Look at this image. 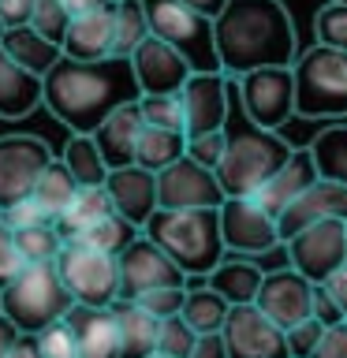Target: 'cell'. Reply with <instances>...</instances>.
I'll list each match as a JSON object with an SVG mask.
<instances>
[{
    "instance_id": "obj_1",
    "label": "cell",
    "mask_w": 347,
    "mask_h": 358,
    "mask_svg": "<svg viewBox=\"0 0 347 358\" xmlns=\"http://www.w3.org/2000/svg\"><path fill=\"white\" fill-rule=\"evenodd\" d=\"M139 78H134L131 56H105V60H71L45 75L41 105L75 134H94L112 112L127 101H139Z\"/></svg>"
},
{
    "instance_id": "obj_2",
    "label": "cell",
    "mask_w": 347,
    "mask_h": 358,
    "mask_svg": "<svg viewBox=\"0 0 347 358\" xmlns=\"http://www.w3.org/2000/svg\"><path fill=\"white\" fill-rule=\"evenodd\" d=\"M213 30H217L220 71L228 78H239L257 67L295 64L299 56L295 22L284 0H228Z\"/></svg>"
},
{
    "instance_id": "obj_3",
    "label": "cell",
    "mask_w": 347,
    "mask_h": 358,
    "mask_svg": "<svg viewBox=\"0 0 347 358\" xmlns=\"http://www.w3.org/2000/svg\"><path fill=\"white\" fill-rule=\"evenodd\" d=\"M142 231L157 246H164L190 280L209 276L228 254L220 231V209H157Z\"/></svg>"
},
{
    "instance_id": "obj_4",
    "label": "cell",
    "mask_w": 347,
    "mask_h": 358,
    "mask_svg": "<svg viewBox=\"0 0 347 358\" xmlns=\"http://www.w3.org/2000/svg\"><path fill=\"white\" fill-rule=\"evenodd\" d=\"M291 153H295V145L288 138H280L276 131H265V127L246 120V127L228 134V150H224V161L217 164V179H220L224 194L228 198H254L265 187V179Z\"/></svg>"
},
{
    "instance_id": "obj_5",
    "label": "cell",
    "mask_w": 347,
    "mask_h": 358,
    "mask_svg": "<svg viewBox=\"0 0 347 358\" xmlns=\"http://www.w3.org/2000/svg\"><path fill=\"white\" fill-rule=\"evenodd\" d=\"M295 112L302 120H347V52L310 45L295 56Z\"/></svg>"
},
{
    "instance_id": "obj_6",
    "label": "cell",
    "mask_w": 347,
    "mask_h": 358,
    "mask_svg": "<svg viewBox=\"0 0 347 358\" xmlns=\"http://www.w3.org/2000/svg\"><path fill=\"white\" fill-rule=\"evenodd\" d=\"M75 306V295L67 291L56 262L49 265H27L11 284L0 291V310L19 324V332L38 336L49 329L52 321L67 317V310Z\"/></svg>"
},
{
    "instance_id": "obj_7",
    "label": "cell",
    "mask_w": 347,
    "mask_h": 358,
    "mask_svg": "<svg viewBox=\"0 0 347 358\" xmlns=\"http://www.w3.org/2000/svg\"><path fill=\"white\" fill-rule=\"evenodd\" d=\"M146 11H150V30L176 52H183L194 71H220L213 19L198 15L183 0H146Z\"/></svg>"
},
{
    "instance_id": "obj_8",
    "label": "cell",
    "mask_w": 347,
    "mask_h": 358,
    "mask_svg": "<svg viewBox=\"0 0 347 358\" xmlns=\"http://www.w3.org/2000/svg\"><path fill=\"white\" fill-rule=\"evenodd\" d=\"M56 268H60L75 302L112 306L120 299V257L116 254H105L83 239H67L60 257H56Z\"/></svg>"
},
{
    "instance_id": "obj_9",
    "label": "cell",
    "mask_w": 347,
    "mask_h": 358,
    "mask_svg": "<svg viewBox=\"0 0 347 358\" xmlns=\"http://www.w3.org/2000/svg\"><path fill=\"white\" fill-rule=\"evenodd\" d=\"M235 90H239L243 116L265 131H280L288 120L299 116L295 112V71H291V64L246 71L235 78Z\"/></svg>"
},
{
    "instance_id": "obj_10",
    "label": "cell",
    "mask_w": 347,
    "mask_h": 358,
    "mask_svg": "<svg viewBox=\"0 0 347 358\" xmlns=\"http://www.w3.org/2000/svg\"><path fill=\"white\" fill-rule=\"evenodd\" d=\"M288 265L313 284H325L336 268L347 265V220H318L284 239Z\"/></svg>"
},
{
    "instance_id": "obj_11",
    "label": "cell",
    "mask_w": 347,
    "mask_h": 358,
    "mask_svg": "<svg viewBox=\"0 0 347 358\" xmlns=\"http://www.w3.org/2000/svg\"><path fill=\"white\" fill-rule=\"evenodd\" d=\"M190 276L164 246H157L150 235H139L127 250L120 254V299H139L157 287H187Z\"/></svg>"
},
{
    "instance_id": "obj_12",
    "label": "cell",
    "mask_w": 347,
    "mask_h": 358,
    "mask_svg": "<svg viewBox=\"0 0 347 358\" xmlns=\"http://www.w3.org/2000/svg\"><path fill=\"white\" fill-rule=\"evenodd\" d=\"M49 164L52 150L38 134H0V209L30 198Z\"/></svg>"
},
{
    "instance_id": "obj_13",
    "label": "cell",
    "mask_w": 347,
    "mask_h": 358,
    "mask_svg": "<svg viewBox=\"0 0 347 358\" xmlns=\"http://www.w3.org/2000/svg\"><path fill=\"white\" fill-rule=\"evenodd\" d=\"M220 231L228 254H269L280 243V224L257 198H224L220 206Z\"/></svg>"
},
{
    "instance_id": "obj_14",
    "label": "cell",
    "mask_w": 347,
    "mask_h": 358,
    "mask_svg": "<svg viewBox=\"0 0 347 358\" xmlns=\"http://www.w3.org/2000/svg\"><path fill=\"white\" fill-rule=\"evenodd\" d=\"M224 187L213 168L190 161L183 153L176 164L157 172V201L161 209H220L224 206Z\"/></svg>"
},
{
    "instance_id": "obj_15",
    "label": "cell",
    "mask_w": 347,
    "mask_h": 358,
    "mask_svg": "<svg viewBox=\"0 0 347 358\" xmlns=\"http://www.w3.org/2000/svg\"><path fill=\"white\" fill-rule=\"evenodd\" d=\"M220 332H224V343H228L232 358H291L288 355V332L257 302L232 306Z\"/></svg>"
},
{
    "instance_id": "obj_16",
    "label": "cell",
    "mask_w": 347,
    "mask_h": 358,
    "mask_svg": "<svg viewBox=\"0 0 347 358\" xmlns=\"http://www.w3.org/2000/svg\"><path fill=\"white\" fill-rule=\"evenodd\" d=\"M228 75L224 71H190V78L179 90L187 120V138L228 127Z\"/></svg>"
},
{
    "instance_id": "obj_17",
    "label": "cell",
    "mask_w": 347,
    "mask_h": 358,
    "mask_svg": "<svg viewBox=\"0 0 347 358\" xmlns=\"http://www.w3.org/2000/svg\"><path fill=\"white\" fill-rule=\"evenodd\" d=\"M313 280H306L299 268H276V273H265L262 291H257V306H262L269 317H273L280 329H291V324L313 317Z\"/></svg>"
},
{
    "instance_id": "obj_18",
    "label": "cell",
    "mask_w": 347,
    "mask_h": 358,
    "mask_svg": "<svg viewBox=\"0 0 347 358\" xmlns=\"http://www.w3.org/2000/svg\"><path fill=\"white\" fill-rule=\"evenodd\" d=\"M134 64V78H139L142 94H179L183 83L190 78L194 67L187 64L183 52H176L168 41H161L157 34H150L139 49L131 52Z\"/></svg>"
},
{
    "instance_id": "obj_19",
    "label": "cell",
    "mask_w": 347,
    "mask_h": 358,
    "mask_svg": "<svg viewBox=\"0 0 347 358\" xmlns=\"http://www.w3.org/2000/svg\"><path fill=\"white\" fill-rule=\"evenodd\" d=\"M318 220H347V183L336 179H313L291 206L280 213V239H291L295 231H302L306 224Z\"/></svg>"
},
{
    "instance_id": "obj_20",
    "label": "cell",
    "mask_w": 347,
    "mask_h": 358,
    "mask_svg": "<svg viewBox=\"0 0 347 358\" xmlns=\"http://www.w3.org/2000/svg\"><path fill=\"white\" fill-rule=\"evenodd\" d=\"M105 187L112 194L116 213H123V217L131 224H139V228H146V220L161 209V201H157V172H150V168H142V164L112 168Z\"/></svg>"
},
{
    "instance_id": "obj_21",
    "label": "cell",
    "mask_w": 347,
    "mask_h": 358,
    "mask_svg": "<svg viewBox=\"0 0 347 358\" xmlns=\"http://www.w3.org/2000/svg\"><path fill=\"white\" fill-rule=\"evenodd\" d=\"M64 56H71V60L116 56V11H112V4L71 15V27L64 34Z\"/></svg>"
},
{
    "instance_id": "obj_22",
    "label": "cell",
    "mask_w": 347,
    "mask_h": 358,
    "mask_svg": "<svg viewBox=\"0 0 347 358\" xmlns=\"http://www.w3.org/2000/svg\"><path fill=\"white\" fill-rule=\"evenodd\" d=\"M67 324L75 329L78 358H120V321L112 306L75 302L67 310Z\"/></svg>"
},
{
    "instance_id": "obj_23",
    "label": "cell",
    "mask_w": 347,
    "mask_h": 358,
    "mask_svg": "<svg viewBox=\"0 0 347 358\" xmlns=\"http://www.w3.org/2000/svg\"><path fill=\"white\" fill-rule=\"evenodd\" d=\"M313 179H321V172H318V161H313V153H310V145H306V150H295V153H291L288 161L265 179V187L257 190L254 198L280 220V213H284L291 201H295L302 190L313 183Z\"/></svg>"
},
{
    "instance_id": "obj_24",
    "label": "cell",
    "mask_w": 347,
    "mask_h": 358,
    "mask_svg": "<svg viewBox=\"0 0 347 358\" xmlns=\"http://www.w3.org/2000/svg\"><path fill=\"white\" fill-rule=\"evenodd\" d=\"M45 101V78L11 60L0 45V120H22Z\"/></svg>"
},
{
    "instance_id": "obj_25",
    "label": "cell",
    "mask_w": 347,
    "mask_h": 358,
    "mask_svg": "<svg viewBox=\"0 0 347 358\" xmlns=\"http://www.w3.org/2000/svg\"><path fill=\"white\" fill-rule=\"evenodd\" d=\"M142 127H146V120H142L139 101H127V105H120V108L94 131V138H97V145H101V153H105L108 168L134 164V150H139Z\"/></svg>"
},
{
    "instance_id": "obj_26",
    "label": "cell",
    "mask_w": 347,
    "mask_h": 358,
    "mask_svg": "<svg viewBox=\"0 0 347 358\" xmlns=\"http://www.w3.org/2000/svg\"><path fill=\"white\" fill-rule=\"evenodd\" d=\"M120 321V358H150L157 351V336H161V317H153L150 310H142L131 299L112 302Z\"/></svg>"
},
{
    "instance_id": "obj_27",
    "label": "cell",
    "mask_w": 347,
    "mask_h": 358,
    "mask_svg": "<svg viewBox=\"0 0 347 358\" xmlns=\"http://www.w3.org/2000/svg\"><path fill=\"white\" fill-rule=\"evenodd\" d=\"M262 280H265V268L254 265L246 254H232V257L224 254V262L206 276V284L217 291V295L228 299L232 306H243V302H254L257 299Z\"/></svg>"
},
{
    "instance_id": "obj_28",
    "label": "cell",
    "mask_w": 347,
    "mask_h": 358,
    "mask_svg": "<svg viewBox=\"0 0 347 358\" xmlns=\"http://www.w3.org/2000/svg\"><path fill=\"white\" fill-rule=\"evenodd\" d=\"M0 45L8 49L11 60H19L27 71L34 75H49L56 64L64 60V45H56L52 38H45V34H38L27 22V27H8L4 34H0Z\"/></svg>"
},
{
    "instance_id": "obj_29",
    "label": "cell",
    "mask_w": 347,
    "mask_h": 358,
    "mask_svg": "<svg viewBox=\"0 0 347 358\" xmlns=\"http://www.w3.org/2000/svg\"><path fill=\"white\" fill-rule=\"evenodd\" d=\"M108 213H116L108 187H105V183H101V187H83V190L75 194V201H71V206H67L52 224L60 228L64 239H78L86 228H94L101 217H108Z\"/></svg>"
},
{
    "instance_id": "obj_30",
    "label": "cell",
    "mask_w": 347,
    "mask_h": 358,
    "mask_svg": "<svg viewBox=\"0 0 347 358\" xmlns=\"http://www.w3.org/2000/svg\"><path fill=\"white\" fill-rule=\"evenodd\" d=\"M187 153V131H172V127H153L146 123L139 134V150H134V164L161 172V168L176 164Z\"/></svg>"
},
{
    "instance_id": "obj_31",
    "label": "cell",
    "mask_w": 347,
    "mask_h": 358,
    "mask_svg": "<svg viewBox=\"0 0 347 358\" xmlns=\"http://www.w3.org/2000/svg\"><path fill=\"white\" fill-rule=\"evenodd\" d=\"M78 190H83V183H78V179L71 176V168L64 164V157H52V164L45 168L41 179L34 183V194H30V198L38 201V206L56 220V217H60V213L75 201Z\"/></svg>"
},
{
    "instance_id": "obj_32",
    "label": "cell",
    "mask_w": 347,
    "mask_h": 358,
    "mask_svg": "<svg viewBox=\"0 0 347 358\" xmlns=\"http://www.w3.org/2000/svg\"><path fill=\"white\" fill-rule=\"evenodd\" d=\"M64 164L71 168V176L83 187H101L108 179V172H112L94 134H75V131H71V138H67V145H64Z\"/></svg>"
},
{
    "instance_id": "obj_33",
    "label": "cell",
    "mask_w": 347,
    "mask_h": 358,
    "mask_svg": "<svg viewBox=\"0 0 347 358\" xmlns=\"http://www.w3.org/2000/svg\"><path fill=\"white\" fill-rule=\"evenodd\" d=\"M232 313V302L217 295L209 284L206 287H187V302H183V317L194 332H220L224 321Z\"/></svg>"
},
{
    "instance_id": "obj_34",
    "label": "cell",
    "mask_w": 347,
    "mask_h": 358,
    "mask_svg": "<svg viewBox=\"0 0 347 358\" xmlns=\"http://www.w3.org/2000/svg\"><path fill=\"white\" fill-rule=\"evenodd\" d=\"M310 153L325 179L347 183V123H332V127L318 131L310 142Z\"/></svg>"
},
{
    "instance_id": "obj_35",
    "label": "cell",
    "mask_w": 347,
    "mask_h": 358,
    "mask_svg": "<svg viewBox=\"0 0 347 358\" xmlns=\"http://www.w3.org/2000/svg\"><path fill=\"white\" fill-rule=\"evenodd\" d=\"M112 11H116V56H131L153 34L146 0H112Z\"/></svg>"
},
{
    "instance_id": "obj_36",
    "label": "cell",
    "mask_w": 347,
    "mask_h": 358,
    "mask_svg": "<svg viewBox=\"0 0 347 358\" xmlns=\"http://www.w3.org/2000/svg\"><path fill=\"white\" fill-rule=\"evenodd\" d=\"M139 235H142L139 224H131L123 213H108V217H101V220L94 224V228H86L78 239L90 243V246H97V250H105V254H116V257H120L134 239H139Z\"/></svg>"
},
{
    "instance_id": "obj_37",
    "label": "cell",
    "mask_w": 347,
    "mask_h": 358,
    "mask_svg": "<svg viewBox=\"0 0 347 358\" xmlns=\"http://www.w3.org/2000/svg\"><path fill=\"white\" fill-rule=\"evenodd\" d=\"M15 243H19V254H22L27 265H49V262L60 257L67 239L60 235V228L49 220V224H34V228L15 231Z\"/></svg>"
},
{
    "instance_id": "obj_38",
    "label": "cell",
    "mask_w": 347,
    "mask_h": 358,
    "mask_svg": "<svg viewBox=\"0 0 347 358\" xmlns=\"http://www.w3.org/2000/svg\"><path fill=\"white\" fill-rule=\"evenodd\" d=\"M139 108H142V120L153 123V127L187 131L183 101H179V94H142V97H139Z\"/></svg>"
},
{
    "instance_id": "obj_39",
    "label": "cell",
    "mask_w": 347,
    "mask_h": 358,
    "mask_svg": "<svg viewBox=\"0 0 347 358\" xmlns=\"http://www.w3.org/2000/svg\"><path fill=\"white\" fill-rule=\"evenodd\" d=\"M198 336H201V332L190 329L183 313H176V317H164V321H161V336H157V351L168 355V358H190V355H194Z\"/></svg>"
},
{
    "instance_id": "obj_40",
    "label": "cell",
    "mask_w": 347,
    "mask_h": 358,
    "mask_svg": "<svg viewBox=\"0 0 347 358\" xmlns=\"http://www.w3.org/2000/svg\"><path fill=\"white\" fill-rule=\"evenodd\" d=\"M313 30H318L321 45H332V49L347 52V4L329 0V4L318 11V19H313Z\"/></svg>"
},
{
    "instance_id": "obj_41",
    "label": "cell",
    "mask_w": 347,
    "mask_h": 358,
    "mask_svg": "<svg viewBox=\"0 0 347 358\" xmlns=\"http://www.w3.org/2000/svg\"><path fill=\"white\" fill-rule=\"evenodd\" d=\"M30 27L45 34V38H52L56 45H64V34L71 27V11H67L60 0H38L34 4V15H30Z\"/></svg>"
},
{
    "instance_id": "obj_42",
    "label": "cell",
    "mask_w": 347,
    "mask_h": 358,
    "mask_svg": "<svg viewBox=\"0 0 347 358\" xmlns=\"http://www.w3.org/2000/svg\"><path fill=\"white\" fill-rule=\"evenodd\" d=\"M224 150H228V127L220 131H206V134H190L187 138V157L198 164H206L217 172V164L224 161Z\"/></svg>"
},
{
    "instance_id": "obj_43",
    "label": "cell",
    "mask_w": 347,
    "mask_h": 358,
    "mask_svg": "<svg viewBox=\"0 0 347 358\" xmlns=\"http://www.w3.org/2000/svg\"><path fill=\"white\" fill-rule=\"evenodd\" d=\"M38 347L45 358H78V340H75V329L67 324V317L52 321L49 329H41Z\"/></svg>"
},
{
    "instance_id": "obj_44",
    "label": "cell",
    "mask_w": 347,
    "mask_h": 358,
    "mask_svg": "<svg viewBox=\"0 0 347 358\" xmlns=\"http://www.w3.org/2000/svg\"><path fill=\"white\" fill-rule=\"evenodd\" d=\"M139 302L142 310H150L153 317H176V313H183V302H187V287H157V291H146V295L131 299Z\"/></svg>"
},
{
    "instance_id": "obj_45",
    "label": "cell",
    "mask_w": 347,
    "mask_h": 358,
    "mask_svg": "<svg viewBox=\"0 0 347 358\" xmlns=\"http://www.w3.org/2000/svg\"><path fill=\"white\" fill-rule=\"evenodd\" d=\"M329 324H321L318 317H306V321H299V324H291L288 332V355L291 358H310L313 351H318V343H321V336Z\"/></svg>"
},
{
    "instance_id": "obj_46",
    "label": "cell",
    "mask_w": 347,
    "mask_h": 358,
    "mask_svg": "<svg viewBox=\"0 0 347 358\" xmlns=\"http://www.w3.org/2000/svg\"><path fill=\"white\" fill-rule=\"evenodd\" d=\"M22 268H27V262H22V254H19L15 231H11L4 224V217H0V291H4Z\"/></svg>"
},
{
    "instance_id": "obj_47",
    "label": "cell",
    "mask_w": 347,
    "mask_h": 358,
    "mask_svg": "<svg viewBox=\"0 0 347 358\" xmlns=\"http://www.w3.org/2000/svg\"><path fill=\"white\" fill-rule=\"evenodd\" d=\"M0 217H4V224L11 231H22V228H34V224H49L52 220L34 198H22V201H15V206L0 209Z\"/></svg>"
},
{
    "instance_id": "obj_48",
    "label": "cell",
    "mask_w": 347,
    "mask_h": 358,
    "mask_svg": "<svg viewBox=\"0 0 347 358\" xmlns=\"http://www.w3.org/2000/svg\"><path fill=\"white\" fill-rule=\"evenodd\" d=\"M313 317H318L321 324H340V321H347L344 306L332 299V291L325 287V284L313 287Z\"/></svg>"
},
{
    "instance_id": "obj_49",
    "label": "cell",
    "mask_w": 347,
    "mask_h": 358,
    "mask_svg": "<svg viewBox=\"0 0 347 358\" xmlns=\"http://www.w3.org/2000/svg\"><path fill=\"white\" fill-rule=\"evenodd\" d=\"M310 358H347V321L329 324L321 336V343H318V351Z\"/></svg>"
},
{
    "instance_id": "obj_50",
    "label": "cell",
    "mask_w": 347,
    "mask_h": 358,
    "mask_svg": "<svg viewBox=\"0 0 347 358\" xmlns=\"http://www.w3.org/2000/svg\"><path fill=\"white\" fill-rule=\"evenodd\" d=\"M34 4L38 0H0V19L4 27H27L34 15Z\"/></svg>"
},
{
    "instance_id": "obj_51",
    "label": "cell",
    "mask_w": 347,
    "mask_h": 358,
    "mask_svg": "<svg viewBox=\"0 0 347 358\" xmlns=\"http://www.w3.org/2000/svg\"><path fill=\"white\" fill-rule=\"evenodd\" d=\"M190 358H232L228 355V343H224V332H201Z\"/></svg>"
},
{
    "instance_id": "obj_52",
    "label": "cell",
    "mask_w": 347,
    "mask_h": 358,
    "mask_svg": "<svg viewBox=\"0 0 347 358\" xmlns=\"http://www.w3.org/2000/svg\"><path fill=\"white\" fill-rule=\"evenodd\" d=\"M22 340V332H19V324L8 317L4 310H0V358H8L11 351H15V343Z\"/></svg>"
},
{
    "instance_id": "obj_53",
    "label": "cell",
    "mask_w": 347,
    "mask_h": 358,
    "mask_svg": "<svg viewBox=\"0 0 347 358\" xmlns=\"http://www.w3.org/2000/svg\"><path fill=\"white\" fill-rule=\"evenodd\" d=\"M325 287L332 291V299L340 302L344 313H347V265H344V268H336V273H332L329 280H325Z\"/></svg>"
},
{
    "instance_id": "obj_54",
    "label": "cell",
    "mask_w": 347,
    "mask_h": 358,
    "mask_svg": "<svg viewBox=\"0 0 347 358\" xmlns=\"http://www.w3.org/2000/svg\"><path fill=\"white\" fill-rule=\"evenodd\" d=\"M183 4H187V8H194L198 15H206V19L217 22V15H220L224 8H228V0H183Z\"/></svg>"
},
{
    "instance_id": "obj_55",
    "label": "cell",
    "mask_w": 347,
    "mask_h": 358,
    "mask_svg": "<svg viewBox=\"0 0 347 358\" xmlns=\"http://www.w3.org/2000/svg\"><path fill=\"white\" fill-rule=\"evenodd\" d=\"M8 358H45L41 347H38V336H27V332H22V340L15 343V351H11Z\"/></svg>"
},
{
    "instance_id": "obj_56",
    "label": "cell",
    "mask_w": 347,
    "mask_h": 358,
    "mask_svg": "<svg viewBox=\"0 0 347 358\" xmlns=\"http://www.w3.org/2000/svg\"><path fill=\"white\" fill-rule=\"evenodd\" d=\"M60 4L71 11V15H83V11H94V8H105L112 0H60Z\"/></svg>"
},
{
    "instance_id": "obj_57",
    "label": "cell",
    "mask_w": 347,
    "mask_h": 358,
    "mask_svg": "<svg viewBox=\"0 0 347 358\" xmlns=\"http://www.w3.org/2000/svg\"><path fill=\"white\" fill-rule=\"evenodd\" d=\"M150 358H168V355H161V351H153V355H150Z\"/></svg>"
},
{
    "instance_id": "obj_58",
    "label": "cell",
    "mask_w": 347,
    "mask_h": 358,
    "mask_svg": "<svg viewBox=\"0 0 347 358\" xmlns=\"http://www.w3.org/2000/svg\"><path fill=\"white\" fill-rule=\"evenodd\" d=\"M4 30H8V27H4V19H0V34H4Z\"/></svg>"
},
{
    "instance_id": "obj_59",
    "label": "cell",
    "mask_w": 347,
    "mask_h": 358,
    "mask_svg": "<svg viewBox=\"0 0 347 358\" xmlns=\"http://www.w3.org/2000/svg\"><path fill=\"white\" fill-rule=\"evenodd\" d=\"M340 4H347V0H340Z\"/></svg>"
}]
</instances>
